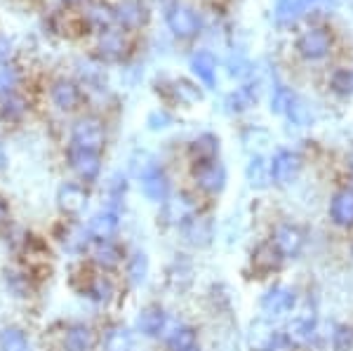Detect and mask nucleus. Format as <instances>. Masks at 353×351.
<instances>
[{
    "label": "nucleus",
    "mask_w": 353,
    "mask_h": 351,
    "mask_svg": "<svg viewBox=\"0 0 353 351\" xmlns=\"http://www.w3.org/2000/svg\"><path fill=\"white\" fill-rule=\"evenodd\" d=\"M106 144V130L104 123L94 116H83L76 121V126L71 128V146L85 151H94L99 154Z\"/></svg>",
    "instance_id": "nucleus-1"
},
{
    "label": "nucleus",
    "mask_w": 353,
    "mask_h": 351,
    "mask_svg": "<svg viewBox=\"0 0 353 351\" xmlns=\"http://www.w3.org/2000/svg\"><path fill=\"white\" fill-rule=\"evenodd\" d=\"M332 50V36L327 28L323 26H311L297 38V52L309 61L325 59Z\"/></svg>",
    "instance_id": "nucleus-2"
},
{
    "label": "nucleus",
    "mask_w": 353,
    "mask_h": 351,
    "mask_svg": "<svg viewBox=\"0 0 353 351\" xmlns=\"http://www.w3.org/2000/svg\"><path fill=\"white\" fill-rule=\"evenodd\" d=\"M193 179L201 186L205 194L217 196L224 191L226 186V168L219 158H212V161H196L193 166Z\"/></svg>",
    "instance_id": "nucleus-3"
},
{
    "label": "nucleus",
    "mask_w": 353,
    "mask_h": 351,
    "mask_svg": "<svg viewBox=\"0 0 353 351\" xmlns=\"http://www.w3.org/2000/svg\"><path fill=\"white\" fill-rule=\"evenodd\" d=\"M168 26L172 31L174 38L179 41H191L201 33V17L193 12L191 8L181 3H174L172 8L168 10Z\"/></svg>",
    "instance_id": "nucleus-4"
},
{
    "label": "nucleus",
    "mask_w": 353,
    "mask_h": 351,
    "mask_svg": "<svg viewBox=\"0 0 353 351\" xmlns=\"http://www.w3.org/2000/svg\"><path fill=\"white\" fill-rule=\"evenodd\" d=\"M259 307L266 316H269V319L285 316L297 307V290L290 288V285H273L264 292V295H261Z\"/></svg>",
    "instance_id": "nucleus-5"
},
{
    "label": "nucleus",
    "mask_w": 353,
    "mask_h": 351,
    "mask_svg": "<svg viewBox=\"0 0 353 351\" xmlns=\"http://www.w3.org/2000/svg\"><path fill=\"white\" fill-rule=\"evenodd\" d=\"M304 243H306V234L297 224H281L273 231V248L285 259L299 257V252L304 250Z\"/></svg>",
    "instance_id": "nucleus-6"
},
{
    "label": "nucleus",
    "mask_w": 353,
    "mask_h": 351,
    "mask_svg": "<svg viewBox=\"0 0 353 351\" xmlns=\"http://www.w3.org/2000/svg\"><path fill=\"white\" fill-rule=\"evenodd\" d=\"M301 170V158L290 149L276 151V156L271 158V182L278 186H288L299 177Z\"/></svg>",
    "instance_id": "nucleus-7"
},
{
    "label": "nucleus",
    "mask_w": 353,
    "mask_h": 351,
    "mask_svg": "<svg viewBox=\"0 0 353 351\" xmlns=\"http://www.w3.org/2000/svg\"><path fill=\"white\" fill-rule=\"evenodd\" d=\"M116 12V24L123 31H132V28H141L149 21V5L144 0H123L113 8Z\"/></svg>",
    "instance_id": "nucleus-8"
},
{
    "label": "nucleus",
    "mask_w": 353,
    "mask_h": 351,
    "mask_svg": "<svg viewBox=\"0 0 353 351\" xmlns=\"http://www.w3.org/2000/svg\"><path fill=\"white\" fill-rule=\"evenodd\" d=\"M68 163H71V170L83 182H94L101 172V158L99 154H94V151H85V149L71 146V149H68Z\"/></svg>",
    "instance_id": "nucleus-9"
},
{
    "label": "nucleus",
    "mask_w": 353,
    "mask_h": 351,
    "mask_svg": "<svg viewBox=\"0 0 353 351\" xmlns=\"http://www.w3.org/2000/svg\"><path fill=\"white\" fill-rule=\"evenodd\" d=\"M57 205L59 210L68 214V217H78V214L85 212L88 208V191L78 184H61L59 191H57Z\"/></svg>",
    "instance_id": "nucleus-10"
},
{
    "label": "nucleus",
    "mask_w": 353,
    "mask_h": 351,
    "mask_svg": "<svg viewBox=\"0 0 353 351\" xmlns=\"http://www.w3.org/2000/svg\"><path fill=\"white\" fill-rule=\"evenodd\" d=\"M139 179H141V191H144V196L149 198V201H153V203H165V201H168L170 179H168V174H165L163 168L153 166V168L146 170Z\"/></svg>",
    "instance_id": "nucleus-11"
},
{
    "label": "nucleus",
    "mask_w": 353,
    "mask_h": 351,
    "mask_svg": "<svg viewBox=\"0 0 353 351\" xmlns=\"http://www.w3.org/2000/svg\"><path fill=\"white\" fill-rule=\"evenodd\" d=\"M97 52H99L101 59H106V61L123 59L125 52H128V38L123 36L121 28H109V31H104L99 36Z\"/></svg>",
    "instance_id": "nucleus-12"
},
{
    "label": "nucleus",
    "mask_w": 353,
    "mask_h": 351,
    "mask_svg": "<svg viewBox=\"0 0 353 351\" xmlns=\"http://www.w3.org/2000/svg\"><path fill=\"white\" fill-rule=\"evenodd\" d=\"M168 323V314L161 304H149L137 314V330L146 337H158Z\"/></svg>",
    "instance_id": "nucleus-13"
},
{
    "label": "nucleus",
    "mask_w": 353,
    "mask_h": 351,
    "mask_svg": "<svg viewBox=\"0 0 353 351\" xmlns=\"http://www.w3.org/2000/svg\"><path fill=\"white\" fill-rule=\"evenodd\" d=\"M50 99L59 111H73L81 104V88L76 83L66 81V78H59L50 88Z\"/></svg>",
    "instance_id": "nucleus-14"
},
{
    "label": "nucleus",
    "mask_w": 353,
    "mask_h": 351,
    "mask_svg": "<svg viewBox=\"0 0 353 351\" xmlns=\"http://www.w3.org/2000/svg\"><path fill=\"white\" fill-rule=\"evenodd\" d=\"M330 219L341 229L353 226V189H339L330 201Z\"/></svg>",
    "instance_id": "nucleus-15"
},
{
    "label": "nucleus",
    "mask_w": 353,
    "mask_h": 351,
    "mask_svg": "<svg viewBox=\"0 0 353 351\" xmlns=\"http://www.w3.org/2000/svg\"><path fill=\"white\" fill-rule=\"evenodd\" d=\"M189 66H191L193 76H196L205 88H214V85H217V59L210 52H205V50L193 52Z\"/></svg>",
    "instance_id": "nucleus-16"
},
{
    "label": "nucleus",
    "mask_w": 353,
    "mask_h": 351,
    "mask_svg": "<svg viewBox=\"0 0 353 351\" xmlns=\"http://www.w3.org/2000/svg\"><path fill=\"white\" fill-rule=\"evenodd\" d=\"M118 214L113 210H101L97 212L88 224V234L92 236L94 241H111L118 231Z\"/></svg>",
    "instance_id": "nucleus-17"
},
{
    "label": "nucleus",
    "mask_w": 353,
    "mask_h": 351,
    "mask_svg": "<svg viewBox=\"0 0 353 351\" xmlns=\"http://www.w3.org/2000/svg\"><path fill=\"white\" fill-rule=\"evenodd\" d=\"M94 344H97V335L90 325L76 323L66 330V337H64L66 351H92Z\"/></svg>",
    "instance_id": "nucleus-18"
},
{
    "label": "nucleus",
    "mask_w": 353,
    "mask_h": 351,
    "mask_svg": "<svg viewBox=\"0 0 353 351\" xmlns=\"http://www.w3.org/2000/svg\"><path fill=\"white\" fill-rule=\"evenodd\" d=\"M316 3L318 0H276V21L278 24H292Z\"/></svg>",
    "instance_id": "nucleus-19"
},
{
    "label": "nucleus",
    "mask_w": 353,
    "mask_h": 351,
    "mask_svg": "<svg viewBox=\"0 0 353 351\" xmlns=\"http://www.w3.org/2000/svg\"><path fill=\"white\" fill-rule=\"evenodd\" d=\"M85 21H88L92 28H97V31L104 33V31H109V28L116 26V12H113L111 5L94 3L85 10Z\"/></svg>",
    "instance_id": "nucleus-20"
},
{
    "label": "nucleus",
    "mask_w": 353,
    "mask_h": 351,
    "mask_svg": "<svg viewBox=\"0 0 353 351\" xmlns=\"http://www.w3.org/2000/svg\"><path fill=\"white\" fill-rule=\"evenodd\" d=\"M245 177H248V184L252 189H264L271 182V163H266L264 156H252L245 168Z\"/></svg>",
    "instance_id": "nucleus-21"
},
{
    "label": "nucleus",
    "mask_w": 353,
    "mask_h": 351,
    "mask_svg": "<svg viewBox=\"0 0 353 351\" xmlns=\"http://www.w3.org/2000/svg\"><path fill=\"white\" fill-rule=\"evenodd\" d=\"M181 231H184L186 241L193 243V245H208L210 239H212V224H210V219L205 217H193L189 222L181 224Z\"/></svg>",
    "instance_id": "nucleus-22"
},
{
    "label": "nucleus",
    "mask_w": 353,
    "mask_h": 351,
    "mask_svg": "<svg viewBox=\"0 0 353 351\" xmlns=\"http://www.w3.org/2000/svg\"><path fill=\"white\" fill-rule=\"evenodd\" d=\"M92 257H94V262L99 264L101 269H113V267H118V264H121L123 252H121V248H118L116 243L97 241L94 248H92Z\"/></svg>",
    "instance_id": "nucleus-23"
},
{
    "label": "nucleus",
    "mask_w": 353,
    "mask_h": 351,
    "mask_svg": "<svg viewBox=\"0 0 353 351\" xmlns=\"http://www.w3.org/2000/svg\"><path fill=\"white\" fill-rule=\"evenodd\" d=\"M104 351H134L132 330L125 325H113L104 337Z\"/></svg>",
    "instance_id": "nucleus-24"
},
{
    "label": "nucleus",
    "mask_w": 353,
    "mask_h": 351,
    "mask_svg": "<svg viewBox=\"0 0 353 351\" xmlns=\"http://www.w3.org/2000/svg\"><path fill=\"white\" fill-rule=\"evenodd\" d=\"M198 347V335L191 325H176L168 335V349L170 351H191Z\"/></svg>",
    "instance_id": "nucleus-25"
},
{
    "label": "nucleus",
    "mask_w": 353,
    "mask_h": 351,
    "mask_svg": "<svg viewBox=\"0 0 353 351\" xmlns=\"http://www.w3.org/2000/svg\"><path fill=\"white\" fill-rule=\"evenodd\" d=\"M285 332L294 344H306L316 335V321H313V316H297L294 321H290Z\"/></svg>",
    "instance_id": "nucleus-26"
},
{
    "label": "nucleus",
    "mask_w": 353,
    "mask_h": 351,
    "mask_svg": "<svg viewBox=\"0 0 353 351\" xmlns=\"http://www.w3.org/2000/svg\"><path fill=\"white\" fill-rule=\"evenodd\" d=\"M146 276H149V257H146V252L137 250L132 257L128 259V281L132 283L134 288H139L141 283L146 281Z\"/></svg>",
    "instance_id": "nucleus-27"
},
{
    "label": "nucleus",
    "mask_w": 353,
    "mask_h": 351,
    "mask_svg": "<svg viewBox=\"0 0 353 351\" xmlns=\"http://www.w3.org/2000/svg\"><path fill=\"white\" fill-rule=\"evenodd\" d=\"M28 104L21 94H8V97H0V118L5 121H19L26 113Z\"/></svg>",
    "instance_id": "nucleus-28"
},
{
    "label": "nucleus",
    "mask_w": 353,
    "mask_h": 351,
    "mask_svg": "<svg viewBox=\"0 0 353 351\" xmlns=\"http://www.w3.org/2000/svg\"><path fill=\"white\" fill-rule=\"evenodd\" d=\"M191 154L196 156V161H212L219 154V139L214 134H201L191 144Z\"/></svg>",
    "instance_id": "nucleus-29"
},
{
    "label": "nucleus",
    "mask_w": 353,
    "mask_h": 351,
    "mask_svg": "<svg viewBox=\"0 0 353 351\" xmlns=\"http://www.w3.org/2000/svg\"><path fill=\"white\" fill-rule=\"evenodd\" d=\"M0 351H28V339L19 328L0 330Z\"/></svg>",
    "instance_id": "nucleus-30"
},
{
    "label": "nucleus",
    "mask_w": 353,
    "mask_h": 351,
    "mask_svg": "<svg viewBox=\"0 0 353 351\" xmlns=\"http://www.w3.org/2000/svg\"><path fill=\"white\" fill-rule=\"evenodd\" d=\"M254 101H257V94H254V90L250 88V85H243V88H238L233 94H229L226 104H229V111L241 113V111H248L250 106L254 104Z\"/></svg>",
    "instance_id": "nucleus-31"
},
{
    "label": "nucleus",
    "mask_w": 353,
    "mask_h": 351,
    "mask_svg": "<svg viewBox=\"0 0 353 351\" xmlns=\"http://www.w3.org/2000/svg\"><path fill=\"white\" fill-rule=\"evenodd\" d=\"M294 97H297V94H294L292 90L285 88V85H278V88L273 90V97H271V113H276V116H288Z\"/></svg>",
    "instance_id": "nucleus-32"
},
{
    "label": "nucleus",
    "mask_w": 353,
    "mask_h": 351,
    "mask_svg": "<svg viewBox=\"0 0 353 351\" xmlns=\"http://www.w3.org/2000/svg\"><path fill=\"white\" fill-rule=\"evenodd\" d=\"M330 88L339 97H351L353 94V69H337L330 78Z\"/></svg>",
    "instance_id": "nucleus-33"
},
{
    "label": "nucleus",
    "mask_w": 353,
    "mask_h": 351,
    "mask_svg": "<svg viewBox=\"0 0 353 351\" xmlns=\"http://www.w3.org/2000/svg\"><path fill=\"white\" fill-rule=\"evenodd\" d=\"M17 88H19V71L14 66H3L0 69V97L14 94Z\"/></svg>",
    "instance_id": "nucleus-34"
},
{
    "label": "nucleus",
    "mask_w": 353,
    "mask_h": 351,
    "mask_svg": "<svg viewBox=\"0 0 353 351\" xmlns=\"http://www.w3.org/2000/svg\"><path fill=\"white\" fill-rule=\"evenodd\" d=\"M174 94H176V99L184 101V104H196V101L203 99V92L189 81H176L174 83Z\"/></svg>",
    "instance_id": "nucleus-35"
},
{
    "label": "nucleus",
    "mask_w": 353,
    "mask_h": 351,
    "mask_svg": "<svg viewBox=\"0 0 353 351\" xmlns=\"http://www.w3.org/2000/svg\"><path fill=\"white\" fill-rule=\"evenodd\" d=\"M332 349L334 351H353V328L337 325L332 332Z\"/></svg>",
    "instance_id": "nucleus-36"
},
{
    "label": "nucleus",
    "mask_w": 353,
    "mask_h": 351,
    "mask_svg": "<svg viewBox=\"0 0 353 351\" xmlns=\"http://www.w3.org/2000/svg\"><path fill=\"white\" fill-rule=\"evenodd\" d=\"M288 118L294 123V126L304 128V126H309V123H311V109L299 97H294L292 106H290V111H288Z\"/></svg>",
    "instance_id": "nucleus-37"
},
{
    "label": "nucleus",
    "mask_w": 353,
    "mask_h": 351,
    "mask_svg": "<svg viewBox=\"0 0 353 351\" xmlns=\"http://www.w3.org/2000/svg\"><path fill=\"white\" fill-rule=\"evenodd\" d=\"M292 347H294V342L288 337V332L276 330L271 335L269 342H266V347L261 349V351H292Z\"/></svg>",
    "instance_id": "nucleus-38"
},
{
    "label": "nucleus",
    "mask_w": 353,
    "mask_h": 351,
    "mask_svg": "<svg viewBox=\"0 0 353 351\" xmlns=\"http://www.w3.org/2000/svg\"><path fill=\"white\" fill-rule=\"evenodd\" d=\"M90 297L97 299V302H109L111 297V283L106 279H97L90 288Z\"/></svg>",
    "instance_id": "nucleus-39"
},
{
    "label": "nucleus",
    "mask_w": 353,
    "mask_h": 351,
    "mask_svg": "<svg viewBox=\"0 0 353 351\" xmlns=\"http://www.w3.org/2000/svg\"><path fill=\"white\" fill-rule=\"evenodd\" d=\"M125 189H128V182H125L123 174H113L109 182V191H111V201H123Z\"/></svg>",
    "instance_id": "nucleus-40"
},
{
    "label": "nucleus",
    "mask_w": 353,
    "mask_h": 351,
    "mask_svg": "<svg viewBox=\"0 0 353 351\" xmlns=\"http://www.w3.org/2000/svg\"><path fill=\"white\" fill-rule=\"evenodd\" d=\"M170 121H172V118L165 111H153L149 116V121H146V126H149V130H163L170 126Z\"/></svg>",
    "instance_id": "nucleus-41"
},
{
    "label": "nucleus",
    "mask_w": 353,
    "mask_h": 351,
    "mask_svg": "<svg viewBox=\"0 0 353 351\" xmlns=\"http://www.w3.org/2000/svg\"><path fill=\"white\" fill-rule=\"evenodd\" d=\"M10 54H12V43L8 41V36L0 33V64H5L10 59Z\"/></svg>",
    "instance_id": "nucleus-42"
},
{
    "label": "nucleus",
    "mask_w": 353,
    "mask_h": 351,
    "mask_svg": "<svg viewBox=\"0 0 353 351\" xmlns=\"http://www.w3.org/2000/svg\"><path fill=\"white\" fill-rule=\"evenodd\" d=\"M3 224H8V205L0 201V226H3Z\"/></svg>",
    "instance_id": "nucleus-43"
},
{
    "label": "nucleus",
    "mask_w": 353,
    "mask_h": 351,
    "mask_svg": "<svg viewBox=\"0 0 353 351\" xmlns=\"http://www.w3.org/2000/svg\"><path fill=\"white\" fill-rule=\"evenodd\" d=\"M5 161H8V156H5V146H3V141H0V170L5 168Z\"/></svg>",
    "instance_id": "nucleus-44"
},
{
    "label": "nucleus",
    "mask_w": 353,
    "mask_h": 351,
    "mask_svg": "<svg viewBox=\"0 0 353 351\" xmlns=\"http://www.w3.org/2000/svg\"><path fill=\"white\" fill-rule=\"evenodd\" d=\"M61 3H68V5H76V3H83V0H61Z\"/></svg>",
    "instance_id": "nucleus-45"
},
{
    "label": "nucleus",
    "mask_w": 353,
    "mask_h": 351,
    "mask_svg": "<svg viewBox=\"0 0 353 351\" xmlns=\"http://www.w3.org/2000/svg\"><path fill=\"white\" fill-rule=\"evenodd\" d=\"M351 168H353V151H351Z\"/></svg>",
    "instance_id": "nucleus-46"
},
{
    "label": "nucleus",
    "mask_w": 353,
    "mask_h": 351,
    "mask_svg": "<svg viewBox=\"0 0 353 351\" xmlns=\"http://www.w3.org/2000/svg\"><path fill=\"white\" fill-rule=\"evenodd\" d=\"M351 254H353V241H351Z\"/></svg>",
    "instance_id": "nucleus-47"
},
{
    "label": "nucleus",
    "mask_w": 353,
    "mask_h": 351,
    "mask_svg": "<svg viewBox=\"0 0 353 351\" xmlns=\"http://www.w3.org/2000/svg\"><path fill=\"white\" fill-rule=\"evenodd\" d=\"M191 351H201V349H198V347H196V349H191Z\"/></svg>",
    "instance_id": "nucleus-48"
}]
</instances>
